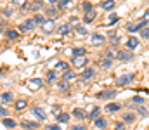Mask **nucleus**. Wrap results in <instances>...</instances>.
<instances>
[{"label": "nucleus", "mask_w": 149, "mask_h": 130, "mask_svg": "<svg viewBox=\"0 0 149 130\" xmlns=\"http://www.w3.org/2000/svg\"><path fill=\"white\" fill-rule=\"evenodd\" d=\"M47 80H49V82H56V80H57V71H54V70L49 71V73H47Z\"/></svg>", "instance_id": "obj_34"}, {"label": "nucleus", "mask_w": 149, "mask_h": 130, "mask_svg": "<svg viewBox=\"0 0 149 130\" xmlns=\"http://www.w3.org/2000/svg\"><path fill=\"white\" fill-rule=\"evenodd\" d=\"M109 21H111V23H116V21H118V17H116V16H111V17H109Z\"/></svg>", "instance_id": "obj_51"}, {"label": "nucleus", "mask_w": 149, "mask_h": 130, "mask_svg": "<svg viewBox=\"0 0 149 130\" xmlns=\"http://www.w3.org/2000/svg\"><path fill=\"white\" fill-rule=\"evenodd\" d=\"M43 12H45V16H47L49 19H54V17L57 16V9H54V7H49V9H45Z\"/></svg>", "instance_id": "obj_16"}, {"label": "nucleus", "mask_w": 149, "mask_h": 130, "mask_svg": "<svg viewBox=\"0 0 149 130\" xmlns=\"http://www.w3.org/2000/svg\"><path fill=\"white\" fill-rule=\"evenodd\" d=\"M33 19H35V23H37V24H43V23H45V19H43V16H42V14H37Z\"/></svg>", "instance_id": "obj_37"}, {"label": "nucleus", "mask_w": 149, "mask_h": 130, "mask_svg": "<svg viewBox=\"0 0 149 130\" xmlns=\"http://www.w3.org/2000/svg\"><path fill=\"white\" fill-rule=\"evenodd\" d=\"M33 113H35V116H37L38 120H42V122H45V118H47V113L40 108V106H35L33 108Z\"/></svg>", "instance_id": "obj_8"}, {"label": "nucleus", "mask_w": 149, "mask_h": 130, "mask_svg": "<svg viewBox=\"0 0 149 130\" xmlns=\"http://www.w3.org/2000/svg\"><path fill=\"white\" fill-rule=\"evenodd\" d=\"M132 80H134V73H128V75H123V76H120V78L116 80V83H118V85H128Z\"/></svg>", "instance_id": "obj_5"}, {"label": "nucleus", "mask_w": 149, "mask_h": 130, "mask_svg": "<svg viewBox=\"0 0 149 130\" xmlns=\"http://www.w3.org/2000/svg\"><path fill=\"white\" fill-rule=\"evenodd\" d=\"M52 113H54L56 116H59V115H61V106H54V108H52Z\"/></svg>", "instance_id": "obj_40"}, {"label": "nucleus", "mask_w": 149, "mask_h": 130, "mask_svg": "<svg viewBox=\"0 0 149 130\" xmlns=\"http://www.w3.org/2000/svg\"><path fill=\"white\" fill-rule=\"evenodd\" d=\"M74 30H76V33H80V35H88L87 26H83V24H76V26H74Z\"/></svg>", "instance_id": "obj_27"}, {"label": "nucleus", "mask_w": 149, "mask_h": 130, "mask_svg": "<svg viewBox=\"0 0 149 130\" xmlns=\"http://www.w3.org/2000/svg\"><path fill=\"white\" fill-rule=\"evenodd\" d=\"M83 10H85V12L94 10V9H92V3H90V2H83Z\"/></svg>", "instance_id": "obj_38"}, {"label": "nucleus", "mask_w": 149, "mask_h": 130, "mask_svg": "<svg viewBox=\"0 0 149 130\" xmlns=\"http://www.w3.org/2000/svg\"><path fill=\"white\" fill-rule=\"evenodd\" d=\"M0 116L7 118V109H5V108H2V104H0Z\"/></svg>", "instance_id": "obj_44"}, {"label": "nucleus", "mask_w": 149, "mask_h": 130, "mask_svg": "<svg viewBox=\"0 0 149 130\" xmlns=\"http://www.w3.org/2000/svg\"><path fill=\"white\" fill-rule=\"evenodd\" d=\"M74 78H76L74 71H70V70H68V71H64V75H63V80H64V82H68V83H71Z\"/></svg>", "instance_id": "obj_14"}, {"label": "nucleus", "mask_w": 149, "mask_h": 130, "mask_svg": "<svg viewBox=\"0 0 149 130\" xmlns=\"http://www.w3.org/2000/svg\"><path fill=\"white\" fill-rule=\"evenodd\" d=\"M95 16H97V12L95 10H90V12H85V16H83V23L85 24H90L94 19H95Z\"/></svg>", "instance_id": "obj_10"}, {"label": "nucleus", "mask_w": 149, "mask_h": 130, "mask_svg": "<svg viewBox=\"0 0 149 130\" xmlns=\"http://www.w3.org/2000/svg\"><path fill=\"white\" fill-rule=\"evenodd\" d=\"M94 125H95L97 129L104 130V129H106V127H108V122H106L104 118H101V116H99V118H95V120H94Z\"/></svg>", "instance_id": "obj_13"}, {"label": "nucleus", "mask_w": 149, "mask_h": 130, "mask_svg": "<svg viewBox=\"0 0 149 130\" xmlns=\"http://www.w3.org/2000/svg\"><path fill=\"white\" fill-rule=\"evenodd\" d=\"M68 120H70V115H68V113H61V115L57 116V122H59V123H66Z\"/></svg>", "instance_id": "obj_35"}, {"label": "nucleus", "mask_w": 149, "mask_h": 130, "mask_svg": "<svg viewBox=\"0 0 149 130\" xmlns=\"http://www.w3.org/2000/svg\"><path fill=\"white\" fill-rule=\"evenodd\" d=\"M3 14H5V16H10V14H12V10H10V9H3Z\"/></svg>", "instance_id": "obj_49"}, {"label": "nucleus", "mask_w": 149, "mask_h": 130, "mask_svg": "<svg viewBox=\"0 0 149 130\" xmlns=\"http://www.w3.org/2000/svg\"><path fill=\"white\" fill-rule=\"evenodd\" d=\"M99 115H101V108H94V109L88 113V118H90V120H95V118H99Z\"/></svg>", "instance_id": "obj_25"}, {"label": "nucleus", "mask_w": 149, "mask_h": 130, "mask_svg": "<svg viewBox=\"0 0 149 130\" xmlns=\"http://www.w3.org/2000/svg\"><path fill=\"white\" fill-rule=\"evenodd\" d=\"M37 26V23H35V19H28V21H24L21 26H19V31H31L33 28Z\"/></svg>", "instance_id": "obj_2"}, {"label": "nucleus", "mask_w": 149, "mask_h": 130, "mask_svg": "<svg viewBox=\"0 0 149 130\" xmlns=\"http://www.w3.org/2000/svg\"><path fill=\"white\" fill-rule=\"evenodd\" d=\"M49 130H61V127H57V125H52V127H49Z\"/></svg>", "instance_id": "obj_50"}, {"label": "nucleus", "mask_w": 149, "mask_h": 130, "mask_svg": "<svg viewBox=\"0 0 149 130\" xmlns=\"http://www.w3.org/2000/svg\"><path fill=\"white\" fill-rule=\"evenodd\" d=\"M49 2H50V3H56V2L59 3V0H49Z\"/></svg>", "instance_id": "obj_52"}, {"label": "nucleus", "mask_w": 149, "mask_h": 130, "mask_svg": "<svg viewBox=\"0 0 149 130\" xmlns=\"http://www.w3.org/2000/svg\"><path fill=\"white\" fill-rule=\"evenodd\" d=\"M73 3V0H59V3H57V9H66L68 5H71Z\"/></svg>", "instance_id": "obj_31"}, {"label": "nucleus", "mask_w": 149, "mask_h": 130, "mask_svg": "<svg viewBox=\"0 0 149 130\" xmlns=\"http://www.w3.org/2000/svg\"><path fill=\"white\" fill-rule=\"evenodd\" d=\"M114 95H116V90H102V92L97 94L99 99H113Z\"/></svg>", "instance_id": "obj_7"}, {"label": "nucleus", "mask_w": 149, "mask_h": 130, "mask_svg": "<svg viewBox=\"0 0 149 130\" xmlns=\"http://www.w3.org/2000/svg\"><path fill=\"white\" fill-rule=\"evenodd\" d=\"M142 21H146V23H149V9L144 12V17H142Z\"/></svg>", "instance_id": "obj_45"}, {"label": "nucleus", "mask_w": 149, "mask_h": 130, "mask_svg": "<svg viewBox=\"0 0 149 130\" xmlns=\"http://www.w3.org/2000/svg\"><path fill=\"white\" fill-rule=\"evenodd\" d=\"M21 125H23L26 130H37L38 129L37 122H21Z\"/></svg>", "instance_id": "obj_15"}, {"label": "nucleus", "mask_w": 149, "mask_h": 130, "mask_svg": "<svg viewBox=\"0 0 149 130\" xmlns=\"http://www.w3.org/2000/svg\"><path fill=\"white\" fill-rule=\"evenodd\" d=\"M26 106H28V102H26L24 99H19V101H16V111H23Z\"/></svg>", "instance_id": "obj_23"}, {"label": "nucleus", "mask_w": 149, "mask_h": 130, "mask_svg": "<svg viewBox=\"0 0 149 130\" xmlns=\"http://www.w3.org/2000/svg\"><path fill=\"white\" fill-rule=\"evenodd\" d=\"M92 76H94V70H92V68L83 70V73H81V80H90Z\"/></svg>", "instance_id": "obj_18"}, {"label": "nucleus", "mask_w": 149, "mask_h": 130, "mask_svg": "<svg viewBox=\"0 0 149 130\" xmlns=\"http://www.w3.org/2000/svg\"><path fill=\"white\" fill-rule=\"evenodd\" d=\"M42 87V80L40 78H31L30 82H28V88L30 90H38Z\"/></svg>", "instance_id": "obj_9"}, {"label": "nucleus", "mask_w": 149, "mask_h": 130, "mask_svg": "<svg viewBox=\"0 0 149 130\" xmlns=\"http://www.w3.org/2000/svg\"><path fill=\"white\" fill-rule=\"evenodd\" d=\"M130 102H132V104H139V106H141V104L144 102V99H142V97H139V95H135V97H132V99H130Z\"/></svg>", "instance_id": "obj_36"}, {"label": "nucleus", "mask_w": 149, "mask_h": 130, "mask_svg": "<svg viewBox=\"0 0 149 130\" xmlns=\"http://www.w3.org/2000/svg\"><path fill=\"white\" fill-rule=\"evenodd\" d=\"M146 24H148V23H146V21H142V19H141V21H139V23H134V24H130V26H128V31H142V30H144V26H146Z\"/></svg>", "instance_id": "obj_6"}, {"label": "nucleus", "mask_w": 149, "mask_h": 130, "mask_svg": "<svg viewBox=\"0 0 149 130\" xmlns=\"http://www.w3.org/2000/svg\"><path fill=\"white\" fill-rule=\"evenodd\" d=\"M101 66H102V68H106V70H108V68H111V66H113V59L104 57V59L101 61Z\"/></svg>", "instance_id": "obj_32"}, {"label": "nucleus", "mask_w": 149, "mask_h": 130, "mask_svg": "<svg viewBox=\"0 0 149 130\" xmlns=\"http://www.w3.org/2000/svg\"><path fill=\"white\" fill-rule=\"evenodd\" d=\"M59 88H63V90H68V82H59Z\"/></svg>", "instance_id": "obj_43"}, {"label": "nucleus", "mask_w": 149, "mask_h": 130, "mask_svg": "<svg viewBox=\"0 0 149 130\" xmlns=\"http://www.w3.org/2000/svg\"><path fill=\"white\" fill-rule=\"evenodd\" d=\"M87 63H88V61H87L85 56H81V57H73V59H71V64H73L74 68H85Z\"/></svg>", "instance_id": "obj_1"}, {"label": "nucleus", "mask_w": 149, "mask_h": 130, "mask_svg": "<svg viewBox=\"0 0 149 130\" xmlns=\"http://www.w3.org/2000/svg\"><path fill=\"white\" fill-rule=\"evenodd\" d=\"M2 102H3V104L12 102V94H10V92H3V94H2Z\"/></svg>", "instance_id": "obj_28"}, {"label": "nucleus", "mask_w": 149, "mask_h": 130, "mask_svg": "<svg viewBox=\"0 0 149 130\" xmlns=\"http://www.w3.org/2000/svg\"><path fill=\"white\" fill-rule=\"evenodd\" d=\"M134 120H135V115H134V113H125V115H123V122H125V123H132Z\"/></svg>", "instance_id": "obj_29"}, {"label": "nucleus", "mask_w": 149, "mask_h": 130, "mask_svg": "<svg viewBox=\"0 0 149 130\" xmlns=\"http://www.w3.org/2000/svg\"><path fill=\"white\" fill-rule=\"evenodd\" d=\"M5 37H7L9 40H16V38H19V31H16V30H7V31H5Z\"/></svg>", "instance_id": "obj_17"}, {"label": "nucleus", "mask_w": 149, "mask_h": 130, "mask_svg": "<svg viewBox=\"0 0 149 130\" xmlns=\"http://www.w3.org/2000/svg\"><path fill=\"white\" fill-rule=\"evenodd\" d=\"M85 49H81V47H76V49H73L71 50V54H73V57H81V56H85Z\"/></svg>", "instance_id": "obj_22"}, {"label": "nucleus", "mask_w": 149, "mask_h": 130, "mask_svg": "<svg viewBox=\"0 0 149 130\" xmlns=\"http://www.w3.org/2000/svg\"><path fill=\"white\" fill-rule=\"evenodd\" d=\"M141 37H142V38H149V28H144V30L141 31Z\"/></svg>", "instance_id": "obj_41"}, {"label": "nucleus", "mask_w": 149, "mask_h": 130, "mask_svg": "<svg viewBox=\"0 0 149 130\" xmlns=\"http://www.w3.org/2000/svg\"><path fill=\"white\" fill-rule=\"evenodd\" d=\"M120 108H121L120 104H116V102H109V104L106 106V111H108V113H116V111H120Z\"/></svg>", "instance_id": "obj_19"}, {"label": "nucleus", "mask_w": 149, "mask_h": 130, "mask_svg": "<svg viewBox=\"0 0 149 130\" xmlns=\"http://www.w3.org/2000/svg\"><path fill=\"white\" fill-rule=\"evenodd\" d=\"M71 130H85V125H74L71 127Z\"/></svg>", "instance_id": "obj_46"}, {"label": "nucleus", "mask_w": 149, "mask_h": 130, "mask_svg": "<svg viewBox=\"0 0 149 130\" xmlns=\"http://www.w3.org/2000/svg\"><path fill=\"white\" fill-rule=\"evenodd\" d=\"M30 10H35V12L43 10V2H42V0H35V2H31V3H30Z\"/></svg>", "instance_id": "obj_11"}, {"label": "nucleus", "mask_w": 149, "mask_h": 130, "mask_svg": "<svg viewBox=\"0 0 149 130\" xmlns=\"http://www.w3.org/2000/svg\"><path fill=\"white\" fill-rule=\"evenodd\" d=\"M54 28H56V26H54V19H49V21H45V23L42 24V33H47V35H49V33L54 31Z\"/></svg>", "instance_id": "obj_3"}, {"label": "nucleus", "mask_w": 149, "mask_h": 130, "mask_svg": "<svg viewBox=\"0 0 149 130\" xmlns=\"http://www.w3.org/2000/svg\"><path fill=\"white\" fill-rule=\"evenodd\" d=\"M57 70H61V71H68V63L59 61V63H57V66H56V71H57Z\"/></svg>", "instance_id": "obj_33"}, {"label": "nucleus", "mask_w": 149, "mask_h": 130, "mask_svg": "<svg viewBox=\"0 0 149 130\" xmlns=\"http://www.w3.org/2000/svg\"><path fill=\"white\" fill-rule=\"evenodd\" d=\"M137 111H139L141 115H146V113H148V111H146V108H142V106H139V108H137Z\"/></svg>", "instance_id": "obj_47"}, {"label": "nucleus", "mask_w": 149, "mask_h": 130, "mask_svg": "<svg viewBox=\"0 0 149 130\" xmlns=\"http://www.w3.org/2000/svg\"><path fill=\"white\" fill-rule=\"evenodd\" d=\"M101 7H102L104 10H111V9H114V0H104V2L101 3Z\"/></svg>", "instance_id": "obj_20"}, {"label": "nucleus", "mask_w": 149, "mask_h": 130, "mask_svg": "<svg viewBox=\"0 0 149 130\" xmlns=\"http://www.w3.org/2000/svg\"><path fill=\"white\" fill-rule=\"evenodd\" d=\"M90 42H92V43H102V42H104V37H102L101 33H94Z\"/></svg>", "instance_id": "obj_26"}, {"label": "nucleus", "mask_w": 149, "mask_h": 130, "mask_svg": "<svg viewBox=\"0 0 149 130\" xmlns=\"http://www.w3.org/2000/svg\"><path fill=\"white\" fill-rule=\"evenodd\" d=\"M73 116H76L78 120H83L87 115H85V111L83 109H80V108H76V109H73Z\"/></svg>", "instance_id": "obj_24"}, {"label": "nucleus", "mask_w": 149, "mask_h": 130, "mask_svg": "<svg viewBox=\"0 0 149 130\" xmlns=\"http://www.w3.org/2000/svg\"><path fill=\"white\" fill-rule=\"evenodd\" d=\"M70 31H71V24H61V26L57 28V35H61V37H63V35H68Z\"/></svg>", "instance_id": "obj_12"}, {"label": "nucleus", "mask_w": 149, "mask_h": 130, "mask_svg": "<svg viewBox=\"0 0 149 130\" xmlns=\"http://www.w3.org/2000/svg\"><path fill=\"white\" fill-rule=\"evenodd\" d=\"M132 57H134V54L130 50H118V56H116V59H120V61H130Z\"/></svg>", "instance_id": "obj_4"}, {"label": "nucleus", "mask_w": 149, "mask_h": 130, "mask_svg": "<svg viewBox=\"0 0 149 130\" xmlns=\"http://www.w3.org/2000/svg\"><path fill=\"white\" fill-rule=\"evenodd\" d=\"M114 130H125V123H123V122H118V123L114 125Z\"/></svg>", "instance_id": "obj_42"}, {"label": "nucleus", "mask_w": 149, "mask_h": 130, "mask_svg": "<svg viewBox=\"0 0 149 130\" xmlns=\"http://www.w3.org/2000/svg\"><path fill=\"white\" fill-rule=\"evenodd\" d=\"M118 42H120V38H118V37H111V43H114V45H116Z\"/></svg>", "instance_id": "obj_48"}, {"label": "nucleus", "mask_w": 149, "mask_h": 130, "mask_svg": "<svg viewBox=\"0 0 149 130\" xmlns=\"http://www.w3.org/2000/svg\"><path fill=\"white\" fill-rule=\"evenodd\" d=\"M139 45V38H135V37H130L128 40H127V47L128 49H135Z\"/></svg>", "instance_id": "obj_21"}, {"label": "nucleus", "mask_w": 149, "mask_h": 130, "mask_svg": "<svg viewBox=\"0 0 149 130\" xmlns=\"http://www.w3.org/2000/svg\"><path fill=\"white\" fill-rule=\"evenodd\" d=\"M2 123H3L7 129H14V127H16V122H14V120H10V118H3V120H2Z\"/></svg>", "instance_id": "obj_30"}, {"label": "nucleus", "mask_w": 149, "mask_h": 130, "mask_svg": "<svg viewBox=\"0 0 149 130\" xmlns=\"http://www.w3.org/2000/svg\"><path fill=\"white\" fill-rule=\"evenodd\" d=\"M12 3H14L16 7H24V5H26V0H12Z\"/></svg>", "instance_id": "obj_39"}]
</instances>
